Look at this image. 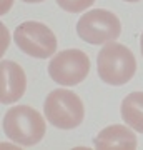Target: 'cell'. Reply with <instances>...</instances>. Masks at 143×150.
<instances>
[{"instance_id":"1","label":"cell","mask_w":143,"mask_h":150,"mask_svg":"<svg viewBox=\"0 0 143 150\" xmlns=\"http://www.w3.org/2000/svg\"><path fill=\"white\" fill-rule=\"evenodd\" d=\"M97 70L101 82L108 85H125L137 72V60L128 47L108 42L97 55Z\"/></svg>"},{"instance_id":"10","label":"cell","mask_w":143,"mask_h":150,"mask_svg":"<svg viewBox=\"0 0 143 150\" xmlns=\"http://www.w3.org/2000/svg\"><path fill=\"white\" fill-rule=\"evenodd\" d=\"M60 8L70 13H80L95 4V0H57Z\"/></svg>"},{"instance_id":"2","label":"cell","mask_w":143,"mask_h":150,"mask_svg":"<svg viewBox=\"0 0 143 150\" xmlns=\"http://www.w3.org/2000/svg\"><path fill=\"white\" fill-rule=\"evenodd\" d=\"M47 130L45 120L35 108L28 105L8 108L4 117V132L12 142L23 147L37 145Z\"/></svg>"},{"instance_id":"9","label":"cell","mask_w":143,"mask_h":150,"mask_svg":"<svg viewBox=\"0 0 143 150\" xmlns=\"http://www.w3.org/2000/svg\"><path fill=\"white\" fill-rule=\"evenodd\" d=\"M122 118L133 130L143 134V92H132L122 102Z\"/></svg>"},{"instance_id":"8","label":"cell","mask_w":143,"mask_h":150,"mask_svg":"<svg viewBox=\"0 0 143 150\" xmlns=\"http://www.w3.org/2000/svg\"><path fill=\"white\" fill-rule=\"evenodd\" d=\"M97 149H137V135L125 125H110L93 139Z\"/></svg>"},{"instance_id":"12","label":"cell","mask_w":143,"mask_h":150,"mask_svg":"<svg viewBox=\"0 0 143 150\" xmlns=\"http://www.w3.org/2000/svg\"><path fill=\"white\" fill-rule=\"evenodd\" d=\"M140 47H142V55H143V33H142V38H140Z\"/></svg>"},{"instance_id":"5","label":"cell","mask_w":143,"mask_h":150,"mask_svg":"<svg viewBox=\"0 0 143 150\" xmlns=\"http://www.w3.org/2000/svg\"><path fill=\"white\" fill-rule=\"evenodd\" d=\"M13 40L23 54L35 59H48L57 52V37L42 22L20 23L13 32Z\"/></svg>"},{"instance_id":"3","label":"cell","mask_w":143,"mask_h":150,"mask_svg":"<svg viewBox=\"0 0 143 150\" xmlns=\"http://www.w3.org/2000/svg\"><path fill=\"white\" fill-rule=\"evenodd\" d=\"M43 112L47 122L62 130L77 129L85 117L82 98L65 88H57L48 93L43 103Z\"/></svg>"},{"instance_id":"7","label":"cell","mask_w":143,"mask_h":150,"mask_svg":"<svg viewBox=\"0 0 143 150\" xmlns=\"http://www.w3.org/2000/svg\"><path fill=\"white\" fill-rule=\"evenodd\" d=\"M27 88L25 72L12 60H2L0 64V102L4 105L20 100Z\"/></svg>"},{"instance_id":"13","label":"cell","mask_w":143,"mask_h":150,"mask_svg":"<svg viewBox=\"0 0 143 150\" xmlns=\"http://www.w3.org/2000/svg\"><path fill=\"white\" fill-rule=\"evenodd\" d=\"M125 2H132L133 4V2H140V0H125Z\"/></svg>"},{"instance_id":"11","label":"cell","mask_w":143,"mask_h":150,"mask_svg":"<svg viewBox=\"0 0 143 150\" xmlns=\"http://www.w3.org/2000/svg\"><path fill=\"white\" fill-rule=\"evenodd\" d=\"M22 2H27V4H40L43 0H22Z\"/></svg>"},{"instance_id":"4","label":"cell","mask_w":143,"mask_h":150,"mask_svg":"<svg viewBox=\"0 0 143 150\" xmlns=\"http://www.w3.org/2000/svg\"><path fill=\"white\" fill-rule=\"evenodd\" d=\"M77 33L82 40L92 45L115 42L122 33V22L113 12L95 8L80 17Z\"/></svg>"},{"instance_id":"6","label":"cell","mask_w":143,"mask_h":150,"mask_svg":"<svg viewBox=\"0 0 143 150\" xmlns=\"http://www.w3.org/2000/svg\"><path fill=\"white\" fill-rule=\"evenodd\" d=\"M88 74H90V59L78 48L60 52L48 64V75L58 85L73 87L83 82Z\"/></svg>"}]
</instances>
